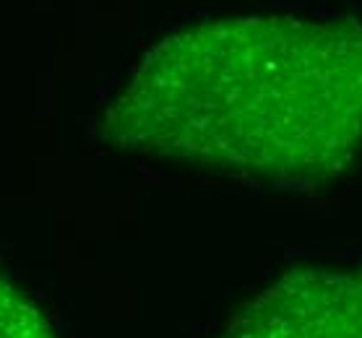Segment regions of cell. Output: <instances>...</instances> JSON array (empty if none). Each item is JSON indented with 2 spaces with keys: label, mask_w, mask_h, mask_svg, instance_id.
<instances>
[{
  "label": "cell",
  "mask_w": 362,
  "mask_h": 338,
  "mask_svg": "<svg viewBox=\"0 0 362 338\" xmlns=\"http://www.w3.org/2000/svg\"><path fill=\"white\" fill-rule=\"evenodd\" d=\"M105 138L272 182L329 180L362 146V26L272 16L182 29L144 58Z\"/></svg>",
  "instance_id": "1"
},
{
  "label": "cell",
  "mask_w": 362,
  "mask_h": 338,
  "mask_svg": "<svg viewBox=\"0 0 362 338\" xmlns=\"http://www.w3.org/2000/svg\"><path fill=\"white\" fill-rule=\"evenodd\" d=\"M0 338H55L40 310L0 273Z\"/></svg>",
  "instance_id": "3"
},
{
  "label": "cell",
  "mask_w": 362,
  "mask_h": 338,
  "mask_svg": "<svg viewBox=\"0 0 362 338\" xmlns=\"http://www.w3.org/2000/svg\"><path fill=\"white\" fill-rule=\"evenodd\" d=\"M224 338H362V276L289 273L253 299Z\"/></svg>",
  "instance_id": "2"
}]
</instances>
